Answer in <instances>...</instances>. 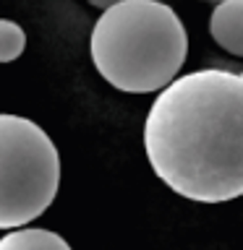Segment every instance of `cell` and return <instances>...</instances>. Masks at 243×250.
Segmentation results:
<instances>
[{"mask_svg":"<svg viewBox=\"0 0 243 250\" xmlns=\"http://www.w3.org/2000/svg\"><path fill=\"white\" fill-rule=\"evenodd\" d=\"M144 151L154 175L196 203L243 193V76L194 70L160 89L144 120Z\"/></svg>","mask_w":243,"mask_h":250,"instance_id":"6da1fadb","label":"cell"},{"mask_svg":"<svg viewBox=\"0 0 243 250\" xmlns=\"http://www.w3.org/2000/svg\"><path fill=\"white\" fill-rule=\"evenodd\" d=\"M97 73L118 91L152 94L178 78L188 31L160 0H123L102 11L89 37Z\"/></svg>","mask_w":243,"mask_h":250,"instance_id":"7a4b0ae2","label":"cell"},{"mask_svg":"<svg viewBox=\"0 0 243 250\" xmlns=\"http://www.w3.org/2000/svg\"><path fill=\"white\" fill-rule=\"evenodd\" d=\"M60 188V154L34 120L0 112V229L42 216Z\"/></svg>","mask_w":243,"mask_h":250,"instance_id":"3957f363","label":"cell"},{"mask_svg":"<svg viewBox=\"0 0 243 250\" xmlns=\"http://www.w3.org/2000/svg\"><path fill=\"white\" fill-rule=\"evenodd\" d=\"M212 39L230 52L233 58L243 55V0H217L209 16Z\"/></svg>","mask_w":243,"mask_h":250,"instance_id":"277c9868","label":"cell"},{"mask_svg":"<svg viewBox=\"0 0 243 250\" xmlns=\"http://www.w3.org/2000/svg\"><path fill=\"white\" fill-rule=\"evenodd\" d=\"M0 250H71V245L52 229L16 227L0 237Z\"/></svg>","mask_w":243,"mask_h":250,"instance_id":"5b68a950","label":"cell"},{"mask_svg":"<svg viewBox=\"0 0 243 250\" xmlns=\"http://www.w3.org/2000/svg\"><path fill=\"white\" fill-rule=\"evenodd\" d=\"M26 47V34L16 21L0 19V62H13Z\"/></svg>","mask_w":243,"mask_h":250,"instance_id":"8992f818","label":"cell"},{"mask_svg":"<svg viewBox=\"0 0 243 250\" xmlns=\"http://www.w3.org/2000/svg\"><path fill=\"white\" fill-rule=\"evenodd\" d=\"M86 3L94 5V8H102V11H105V8L115 5V3H123V0H86Z\"/></svg>","mask_w":243,"mask_h":250,"instance_id":"52a82bcc","label":"cell"},{"mask_svg":"<svg viewBox=\"0 0 243 250\" xmlns=\"http://www.w3.org/2000/svg\"><path fill=\"white\" fill-rule=\"evenodd\" d=\"M212 3H217V0H212Z\"/></svg>","mask_w":243,"mask_h":250,"instance_id":"ba28073f","label":"cell"}]
</instances>
